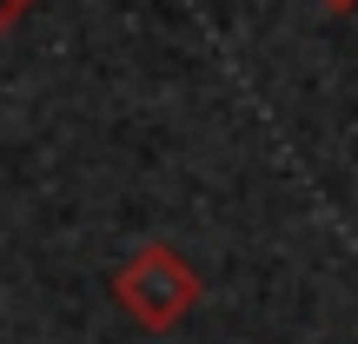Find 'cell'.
I'll list each match as a JSON object with an SVG mask.
<instances>
[{
    "mask_svg": "<svg viewBox=\"0 0 358 344\" xmlns=\"http://www.w3.org/2000/svg\"><path fill=\"white\" fill-rule=\"evenodd\" d=\"M319 7H332V13H352V7H358V0H319Z\"/></svg>",
    "mask_w": 358,
    "mask_h": 344,
    "instance_id": "3",
    "label": "cell"
},
{
    "mask_svg": "<svg viewBox=\"0 0 358 344\" xmlns=\"http://www.w3.org/2000/svg\"><path fill=\"white\" fill-rule=\"evenodd\" d=\"M34 7H40V0H0V33H13V27H20Z\"/></svg>",
    "mask_w": 358,
    "mask_h": 344,
    "instance_id": "2",
    "label": "cell"
},
{
    "mask_svg": "<svg viewBox=\"0 0 358 344\" xmlns=\"http://www.w3.org/2000/svg\"><path fill=\"white\" fill-rule=\"evenodd\" d=\"M113 305L127 311L140 331H173V324H186V311L199 305V271H192L173 245H140V252L113 271Z\"/></svg>",
    "mask_w": 358,
    "mask_h": 344,
    "instance_id": "1",
    "label": "cell"
}]
</instances>
